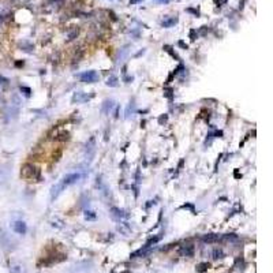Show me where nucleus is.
<instances>
[{
    "label": "nucleus",
    "instance_id": "nucleus-1",
    "mask_svg": "<svg viewBox=\"0 0 273 273\" xmlns=\"http://www.w3.org/2000/svg\"><path fill=\"white\" fill-rule=\"evenodd\" d=\"M21 176L23 179H27L29 182H38L41 173H40V169L33 164H25L21 169Z\"/></svg>",
    "mask_w": 273,
    "mask_h": 273
},
{
    "label": "nucleus",
    "instance_id": "nucleus-2",
    "mask_svg": "<svg viewBox=\"0 0 273 273\" xmlns=\"http://www.w3.org/2000/svg\"><path fill=\"white\" fill-rule=\"evenodd\" d=\"M79 78H81V82H83V83H94V82H97V81L100 79V77H98V74L96 71L83 72Z\"/></svg>",
    "mask_w": 273,
    "mask_h": 273
},
{
    "label": "nucleus",
    "instance_id": "nucleus-3",
    "mask_svg": "<svg viewBox=\"0 0 273 273\" xmlns=\"http://www.w3.org/2000/svg\"><path fill=\"white\" fill-rule=\"evenodd\" d=\"M111 216H112V219L120 221L122 219H128V217H130V214H128L126 210H123V209L112 208V209H111Z\"/></svg>",
    "mask_w": 273,
    "mask_h": 273
},
{
    "label": "nucleus",
    "instance_id": "nucleus-4",
    "mask_svg": "<svg viewBox=\"0 0 273 273\" xmlns=\"http://www.w3.org/2000/svg\"><path fill=\"white\" fill-rule=\"evenodd\" d=\"M94 150H96V141H94V138H90L89 141H87V143H86V148H85V153H86V157H87V160H92V157H93V155H94Z\"/></svg>",
    "mask_w": 273,
    "mask_h": 273
},
{
    "label": "nucleus",
    "instance_id": "nucleus-5",
    "mask_svg": "<svg viewBox=\"0 0 273 273\" xmlns=\"http://www.w3.org/2000/svg\"><path fill=\"white\" fill-rule=\"evenodd\" d=\"M81 179V175L79 173H70V175H67V176H64V179H63V182H62V184L63 186H70V184H74V183H77L78 180Z\"/></svg>",
    "mask_w": 273,
    "mask_h": 273
},
{
    "label": "nucleus",
    "instance_id": "nucleus-6",
    "mask_svg": "<svg viewBox=\"0 0 273 273\" xmlns=\"http://www.w3.org/2000/svg\"><path fill=\"white\" fill-rule=\"evenodd\" d=\"M12 229H14V232H17L19 235H25L27 231V227L23 221H14L12 223Z\"/></svg>",
    "mask_w": 273,
    "mask_h": 273
},
{
    "label": "nucleus",
    "instance_id": "nucleus-7",
    "mask_svg": "<svg viewBox=\"0 0 273 273\" xmlns=\"http://www.w3.org/2000/svg\"><path fill=\"white\" fill-rule=\"evenodd\" d=\"M180 255H182V257H193V255H194V246H193V244H186V246H182Z\"/></svg>",
    "mask_w": 273,
    "mask_h": 273
},
{
    "label": "nucleus",
    "instance_id": "nucleus-8",
    "mask_svg": "<svg viewBox=\"0 0 273 273\" xmlns=\"http://www.w3.org/2000/svg\"><path fill=\"white\" fill-rule=\"evenodd\" d=\"M202 241H204L205 243H214V242L221 241V236H220V235H216V234H208V235H204V236H202Z\"/></svg>",
    "mask_w": 273,
    "mask_h": 273
},
{
    "label": "nucleus",
    "instance_id": "nucleus-9",
    "mask_svg": "<svg viewBox=\"0 0 273 273\" xmlns=\"http://www.w3.org/2000/svg\"><path fill=\"white\" fill-rule=\"evenodd\" d=\"M63 189H64V186H63L62 183H57V184H55V186H52V189H51V199L57 198V195L62 193Z\"/></svg>",
    "mask_w": 273,
    "mask_h": 273
},
{
    "label": "nucleus",
    "instance_id": "nucleus-10",
    "mask_svg": "<svg viewBox=\"0 0 273 273\" xmlns=\"http://www.w3.org/2000/svg\"><path fill=\"white\" fill-rule=\"evenodd\" d=\"M89 96H85V93L82 92H78L74 94V97H72V103H81V101H86L89 100Z\"/></svg>",
    "mask_w": 273,
    "mask_h": 273
},
{
    "label": "nucleus",
    "instance_id": "nucleus-11",
    "mask_svg": "<svg viewBox=\"0 0 273 273\" xmlns=\"http://www.w3.org/2000/svg\"><path fill=\"white\" fill-rule=\"evenodd\" d=\"M118 231L120 232V234H123V235H128L131 232V228H130V225H128L127 223H122V224H119V225H118Z\"/></svg>",
    "mask_w": 273,
    "mask_h": 273
},
{
    "label": "nucleus",
    "instance_id": "nucleus-12",
    "mask_svg": "<svg viewBox=\"0 0 273 273\" xmlns=\"http://www.w3.org/2000/svg\"><path fill=\"white\" fill-rule=\"evenodd\" d=\"M176 23H178V18H165L163 22H161V26L163 27H171Z\"/></svg>",
    "mask_w": 273,
    "mask_h": 273
},
{
    "label": "nucleus",
    "instance_id": "nucleus-13",
    "mask_svg": "<svg viewBox=\"0 0 273 273\" xmlns=\"http://www.w3.org/2000/svg\"><path fill=\"white\" fill-rule=\"evenodd\" d=\"M113 105H115V103H113L112 100H105L104 104H103V112H104V113H109V111L113 108Z\"/></svg>",
    "mask_w": 273,
    "mask_h": 273
},
{
    "label": "nucleus",
    "instance_id": "nucleus-14",
    "mask_svg": "<svg viewBox=\"0 0 273 273\" xmlns=\"http://www.w3.org/2000/svg\"><path fill=\"white\" fill-rule=\"evenodd\" d=\"M78 33H79V29H78V27H72L71 30H70V32L67 33V40L68 41H72V40L74 38H77V36H78Z\"/></svg>",
    "mask_w": 273,
    "mask_h": 273
},
{
    "label": "nucleus",
    "instance_id": "nucleus-15",
    "mask_svg": "<svg viewBox=\"0 0 273 273\" xmlns=\"http://www.w3.org/2000/svg\"><path fill=\"white\" fill-rule=\"evenodd\" d=\"M10 273H26V270H25V268L22 266V265L15 264V265H12V266H11Z\"/></svg>",
    "mask_w": 273,
    "mask_h": 273
},
{
    "label": "nucleus",
    "instance_id": "nucleus-16",
    "mask_svg": "<svg viewBox=\"0 0 273 273\" xmlns=\"http://www.w3.org/2000/svg\"><path fill=\"white\" fill-rule=\"evenodd\" d=\"M212 257H213V259H221L224 258V253L221 249H214L213 251H212Z\"/></svg>",
    "mask_w": 273,
    "mask_h": 273
},
{
    "label": "nucleus",
    "instance_id": "nucleus-17",
    "mask_svg": "<svg viewBox=\"0 0 273 273\" xmlns=\"http://www.w3.org/2000/svg\"><path fill=\"white\" fill-rule=\"evenodd\" d=\"M107 86H111V87H116L118 86V78L115 77V75H111L109 78L107 79Z\"/></svg>",
    "mask_w": 273,
    "mask_h": 273
},
{
    "label": "nucleus",
    "instance_id": "nucleus-18",
    "mask_svg": "<svg viewBox=\"0 0 273 273\" xmlns=\"http://www.w3.org/2000/svg\"><path fill=\"white\" fill-rule=\"evenodd\" d=\"M208 268H209L208 262H202V264L197 265V272H198V273H205L206 270H208Z\"/></svg>",
    "mask_w": 273,
    "mask_h": 273
},
{
    "label": "nucleus",
    "instance_id": "nucleus-19",
    "mask_svg": "<svg viewBox=\"0 0 273 273\" xmlns=\"http://www.w3.org/2000/svg\"><path fill=\"white\" fill-rule=\"evenodd\" d=\"M128 54V47H124L123 49L119 51V55H118V60H123Z\"/></svg>",
    "mask_w": 273,
    "mask_h": 273
},
{
    "label": "nucleus",
    "instance_id": "nucleus-20",
    "mask_svg": "<svg viewBox=\"0 0 273 273\" xmlns=\"http://www.w3.org/2000/svg\"><path fill=\"white\" fill-rule=\"evenodd\" d=\"M68 138H70V134H68L67 131H62V133H60L59 135L56 136V140H57V141H67Z\"/></svg>",
    "mask_w": 273,
    "mask_h": 273
},
{
    "label": "nucleus",
    "instance_id": "nucleus-21",
    "mask_svg": "<svg viewBox=\"0 0 273 273\" xmlns=\"http://www.w3.org/2000/svg\"><path fill=\"white\" fill-rule=\"evenodd\" d=\"M85 219L87 221H92V220H96V213L92 210H85Z\"/></svg>",
    "mask_w": 273,
    "mask_h": 273
},
{
    "label": "nucleus",
    "instance_id": "nucleus-22",
    "mask_svg": "<svg viewBox=\"0 0 273 273\" xmlns=\"http://www.w3.org/2000/svg\"><path fill=\"white\" fill-rule=\"evenodd\" d=\"M221 239L228 241V242H235V241H238V236H236V235H234V234H228V235H225V236H223Z\"/></svg>",
    "mask_w": 273,
    "mask_h": 273
},
{
    "label": "nucleus",
    "instance_id": "nucleus-23",
    "mask_svg": "<svg viewBox=\"0 0 273 273\" xmlns=\"http://www.w3.org/2000/svg\"><path fill=\"white\" fill-rule=\"evenodd\" d=\"M235 268H236L238 270H243L244 269V262H243V259H236V264H235Z\"/></svg>",
    "mask_w": 273,
    "mask_h": 273
},
{
    "label": "nucleus",
    "instance_id": "nucleus-24",
    "mask_svg": "<svg viewBox=\"0 0 273 273\" xmlns=\"http://www.w3.org/2000/svg\"><path fill=\"white\" fill-rule=\"evenodd\" d=\"M19 45H21V47H23V48H26V49H25V51H26V52H32V51H33V45H30L29 42H26V41L21 42V44H19Z\"/></svg>",
    "mask_w": 273,
    "mask_h": 273
},
{
    "label": "nucleus",
    "instance_id": "nucleus-25",
    "mask_svg": "<svg viewBox=\"0 0 273 273\" xmlns=\"http://www.w3.org/2000/svg\"><path fill=\"white\" fill-rule=\"evenodd\" d=\"M164 49H165L167 52H169V54L172 55V56L175 57V59H178V60H179V56H178V55L175 54V52H172V51H171V47H168V45H165V47H164Z\"/></svg>",
    "mask_w": 273,
    "mask_h": 273
},
{
    "label": "nucleus",
    "instance_id": "nucleus-26",
    "mask_svg": "<svg viewBox=\"0 0 273 273\" xmlns=\"http://www.w3.org/2000/svg\"><path fill=\"white\" fill-rule=\"evenodd\" d=\"M21 92H23V94L26 96V97H30V89L29 87H25V86H21Z\"/></svg>",
    "mask_w": 273,
    "mask_h": 273
},
{
    "label": "nucleus",
    "instance_id": "nucleus-27",
    "mask_svg": "<svg viewBox=\"0 0 273 273\" xmlns=\"http://www.w3.org/2000/svg\"><path fill=\"white\" fill-rule=\"evenodd\" d=\"M3 172H4V169H0V183H3V182L7 179V175Z\"/></svg>",
    "mask_w": 273,
    "mask_h": 273
},
{
    "label": "nucleus",
    "instance_id": "nucleus-28",
    "mask_svg": "<svg viewBox=\"0 0 273 273\" xmlns=\"http://www.w3.org/2000/svg\"><path fill=\"white\" fill-rule=\"evenodd\" d=\"M190 36H191V40H195V30H191Z\"/></svg>",
    "mask_w": 273,
    "mask_h": 273
},
{
    "label": "nucleus",
    "instance_id": "nucleus-29",
    "mask_svg": "<svg viewBox=\"0 0 273 273\" xmlns=\"http://www.w3.org/2000/svg\"><path fill=\"white\" fill-rule=\"evenodd\" d=\"M178 44H179V45H180V47H182V48H184V49H187V45H186V44H184V42H183V41H179V42H178Z\"/></svg>",
    "mask_w": 273,
    "mask_h": 273
},
{
    "label": "nucleus",
    "instance_id": "nucleus-30",
    "mask_svg": "<svg viewBox=\"0 0 273 273\" xmlns=\"http://www.w3.org/2000/svg\"><path fill=\"white\" fill-rule=\"evenodd\" d=\"M165 120H167V116H164V118H160V120H158V122L163 123V122H165Z\"/></svg>",
    "mask_w": 273,
    "mask_h": 273
},
{
    "label": "nucleus",
    "instance_id": "nucleus-31",
    "mask_svg": "<svg viewBox=\"0 0 273 273\" xmlns=\"http://www.w3.org/2000/svg\"><path fill=\"white\" fill-rule=\"evenodd\" d=\"M138 2H141V0H130V4H134V3H138Z\"/></svg>",
    "mask_w": 273,
    "mask_h": 273
},
{
    "label": "nucleus",
    "instance_id": "nucleus-32",
    "mask_svg": "<svg viewBox=\"0 0 273 273\" xmlns=\"http://www.w3.org/2000/svg\"><path fill=\"white\" fill-rule=\"evenodd\" d=\"M157 2H158V3H168L169 0H157Z\"/></svg>",
    "mask_w": 273,
    "mask_h": 273
},
{
    "label": "nucleus",
    "instance_id": "nucleus-33",
    "mask_svg": "<svg viewBox=\"0 0 273 273\" xmlns=\"http://www.w3.org/2000/svg\"><path fill=\"white\" fill-rule=\"evenodd\" d=\"M126 81H127V83H128L130 81H133V77H127V78H126Z\"/></svg>",
    "mask_w": 273,
    "mask_h": 273
},
{
    "label": "nucleus",
    "instance_id": "nucleus-34",
    "mask_svg": "<svg viewBox=\"0 0 273 273\" xmlns=\"http://www.w3.org/2000/svg\"><path fill=\"white\" fill-rule=\"evenodd\" d=\"M3 107V100H2V98H0V108Z\"/></svg>",
    "mask_w": 273,
    "mask_h": 273
}]
</instances>
